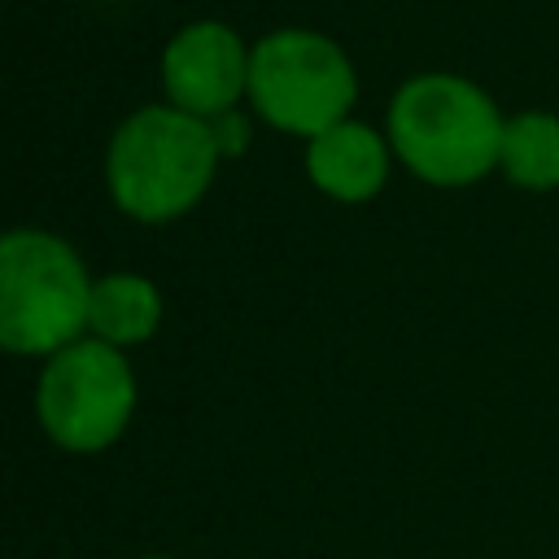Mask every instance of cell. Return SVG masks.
I'll return each mask as SVG.
<instances>
[{
    "instance_id": "obj_11",
    "label": "cell",
    "mask_w": 559,
    "mask_h": 559,
    "mask_svg": "<svg viewBox=\"0 0 559 559\" xmlns=\"http://www.w3.org/2000/svg\"><path fill=\"white\" fill-rule=\"evenodd\" d=\"M140 559H175V555H140Z\"/></svg>"
},
{
    "instance_id": "obj_8",
    "label": "cell",
    "mask_w": 559,
    "mask_h": 559,
    "mask_svg": "<svg viewBox=\"0 0 559 559\" xmlns=\"http://www.w3.org/2000/svg\"><path fill=\"white\" fill-rule=\"evenodd\" d=\"M162 293L148 275L140 271H109L100 280H92L87 293V336L131 349L144 345L157 328H162Z\"/></svg>"
},
{
    "instance_id": "obj_2",
    "label": "cell",
    "mask_w": 559,
    "mask_h": 559,
    "mask_svg": "<svg viewBox=\"0 0 559 559\" xmlns=\"http://www.w3.org/2000/svg\"><path fill=\"white\" fill-rule=\"evenodd\" d=\"M218 144L205 118L175 105L127 114L105 148V188L135 223H175L201 205L218 175Z\"/></svg>"
},
{
    "instance_id": "obj_5",
    "label": "cell",
    "mask_w": 559,
    "mask_h": 559,
    "mask_svg": "<svg viewBox=\"0 0 559 559\" xmlns=\"http://www.w3.org/2000/svg\"><path fill=\"white\" fill-rule=\"evenodd\" d=\"M135 415V371L127 349L79 336L44 358L35 384V419L52 445L70 454L109 450Z\"/></svg>"
},
{
    "instance_id": "obj_10",
    "label": "cell",
    "mask_w": 559,
    "mask_h": 559,
    "mask_svg": "<svg viewBox=\"0 0 559 559\" xmlns=\"http://www.w3.org/2000/svg\"><path fill=\"white\" fill-rule=\"evenodd\" d=\"M210 131H214V144H218L223 157H240V153L249 148V122H245L236 109L210 118Z\"/></svg>"
},
{
    "instance_id": "obj_1",
    "label": "cell",
    "mask_w": 559,
    "mask_h": 559,
    "mask_svg": "<svg viewBox=\"0 0 559 559\" xmlns=\"http://www.w3.org/2000/svg\"><path fill=\"white\" fill-rule=\"evenodd\" d=\"M507 114L467 74L424 70L397 83L384 135L393 157L428 188H472L498 175Z\"/></svg>"
},
{
    "instance_id": "obj_9",
    "label": "cell",
    "mask_w": 559,
    "mask_h": 559,
    "mask_svg": "<svg viewBox=\"0 0 559 559\" xmlns=\"http://www.w3.org/2000/svg\"><path fill=\"white\" fill-rule=\"evenodd\" d=\"M498 175L520 192H559V114L555 109H515L502 127Z\"/></svg>"
},
{
    "instance_id": "obj_3",
    "label": "cell",
    "mask_w": 559,
    "mask_h": 559,
    "mask_svg": "<svg viewBox=\"0 0 559 559\" xmlns=\"http://www.w3.org/2000/svg\"><path fill=\"white\" fill-rule=\"evenodd\" d=\"M92 275L70 240L44 227L0 231V349L48 358L87 336Z\"/></svg>"
},
{
    "instance_id": "obj_6",
    "label": "cell",
    "mask_w": 559,
    "mask_h": 559,
    "mask_svg": "<svg viewBox=\"0 0 559 559\" xmlns=\"http://www.w3.org/2000/svg\"><path fill=\"white\" fill-rule=\"evenodd\" d=\"M249 48L236 26L218 17L188 22L170 35L162 48V92L166 105L197 114V118H218L236 109L249 96Z\"/></svg>"
},
{
    "instance_id": "obj_7",
    "label": "cell",
    "mask_w": 559,
    "mask_h": 559,
    "mask_svg": "<svg viewBox=\"0 0 559 559\" xmlns=\"http://www.w3.org/2000/svg\"><path fill=\"white\" fill-rule=\"evenodd\" d=\"M393 144L380 127L362 118H345L314 140H306V179L341 205H367L384 192L393 170Z\"/></svg>"
},
{
    "instance_id": "obj_4",
    "label": "cell",
    "mask_w": 559,
    "mask_h": 559,
    "mask_svg": "<svg viewBox=\"0 0 559 559\" xmlns=\"http://www.w3.org/2000/svg\"><path fill=\"white\" fill-rule=\"evenodd\" d=\"M358 70L349 52L306 26H280L249 48V105L253 114L297 140L354 118Z\"/></svg>"
}]
</instances>
